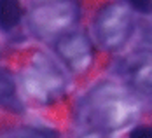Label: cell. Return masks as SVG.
<instances>
[{"label":"cell","mask_w":152,"mask_h":138,"mask_svg":"<svg viewBox=\"0 0 152 138\" xmlns=\"http://www.w3.org/2000/svg\"><path fill=\"white\" fill-rule=\"evenodd\" d=\"M23 7L16 0H0V30L9 31L19 25Z\"/></svg>","instance_id":"52a82bcc"},{"label":"cell","mask_w":152,"mask_h":138,"mask_svg":"<svg viewBox=\"0 0 152 138\" xmlns=\"http://www.w3.org/2000/svg\"><path fill=\"white\" fill-rule=\"evenodd\" d=\"M25 86L31 96L49 101L60 96L65 89V77L53 63L40 58L35 60L25 75Z\"/></svg>","instance_id":"277c9868"},{"label":"cell","mask_w":152,"mask_h":138,"mask_svg":"<svg viewBox=\"0 0 152 138\" xmlns=\"http://www.w3.org/2000/svg\"><path fill=\"white\" fill-rule=\"evenodd\" d=\"M137 114V101L128 91L115 84H100L88 96V115L100 131L117 129Z\"/></svg>","instance_id":"6da1fadb"},{"label":"cell","mask_w":152,"mask_h":138,"mask_svg":"<svg viewBox=\"0 0 152 138\" xmlns=\"http://www.w3.org/2000/svg\"><path fill=\"white\" fill-rule=\"evenodd\" d=\"M96 37L108 51H115L129 39L133 31V18L122 5H107L96 18Z\"/></svg>","instance_id":"3957f363"},{"label":"cell","mask_w":152,"mask_h":138,"mask_svg":"<svg viewBox=\"0 0 152 138\" xmlns=\"http://www.w3.org/2000/svg\"><path fill=\"white\" fill-rule=\"evenodd\" d=\"M126 75L137 88H152V54L138 53L131 56L126 65Z\"/></svg>","instance_id":"8992f818"},{"label":"cell","mask_w":152,"mask_h":138,"mask_svg":"<svg viewBox=\"0 0 152 138\" xmlns=\"http://www.w3.org/2000/svg\"><path fill=\"white\" fill-rule=\"evenodd\" d=\"M79 19V5L74 2L37 4L30 14V26L40 39H60Z\"/></svg>","instance_id":"7a4b0ae2"},{"label":"cell","mask_w":152,"mask_h":138,"mask_svg":"<svg viewBox=\"0 0 152 138\" xmlns=\"http://www.w3.org/2000/svg\"><path fill=\"white\" fill-rule=\"evenodd\" d=\"M14 138H54V137H49V133L47 131H42V129L26 128V129H21L19 133H16Z\"/></svg>","instance_id":"9c48e42d"},{"label":"cell","mask_w":152,"mask_h":138,"mask_svg":"<svg viewBox=\"0 0 152 138\" xmlns=\"http://www.w3.org/2000/svg\"><path fill=\"white\" fill-rule=\"evenodd\" d=\"M9 100H14V84L11 77L0 72V101L7 103Z\"/></svg>","instance_id":"ba28073f"},{"label":"cell","mask_w":152,"mask_h":138,"mask_svg":"<svg viewBox=\"0 0 152 138\" xmlns=\"http://www.w3.org/2000/svg\"><path fill=\"white\" fill-rule=\"evenodd\" d=\"M80 138H107V137L103 135V131H100V129H91V131L80 135Z\"/></svg>","instance_id":"8fae6325"},{"label":"cell","mask_w":152,"mask_h":138,"mask_svg":"<svg viewBox=\"0 0 152 138\" xmlns=\"http://www.w3.org/2000/svg\"><path fill=\"white\" fill-rule=\"evenodd\" d=\"M54 49L70 70L84 72L93 63V46L91 40L82 31H68L56 40Z\"/></svg>","instance_id":"5b68a950"},{"label":"cell","mask_w":152,"mask_h":138,"mask_svg":"<svg viewBox=\"0 0 152 138\" xmlns=\"http://www.w3.org/2000/svg\"><path fill=\"white\" fill-rule=\"evenodd\" d=\"M129 138H152V126H138L131 129Z\"/></svg>","instance_id":"30bf717a"}]
</instances>
